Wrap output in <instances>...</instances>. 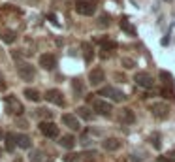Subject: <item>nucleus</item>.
<instances>
[{"instance_id": "obj_1", "label": "nucleus", "mask_w": 175, "mask_h": 162, "mask_svg": "<svg viewBox=\"0 0 175 162\" xmlns=\"http://www.w3.org/2000/svg\"><path fill=\"white\" fill-rule=\"evenodd\" d=\"M4 104H6V111L12 113V115H17V117H19V115H23V111H25L23 104H21L15 96H12V94L4 98Z\"/></svg>"}, {"instance_id": "obj_2", "label": "nucleus", "mask_w": 175, "mask_h": 162, "mask_svg": "<svg viewBox=\"0 0 175 162\" xmlns=\"http://www.w3.org/2000/svg\"><path fill=\"white\" fill-rule=\"evenodd\" d=\"M75 12L79 15H94L96 12V2L94 0H79L75 4Z\"/></svg>"}, {"instance_id": "obj_3", "label": "nucleus", "mask_w": 175, "mask_h": 162, "mask_svg": "<svg viewBox=\"0 0 175 162\" xmlns=\"http://www.w3.org/2000/svg\"><path fill=\"white\" fill-rule=\"evenodd\" d=\"M100 96H107L109 100H113V102H124L126 100V94L123 91H119L115 87H104L100 91Z\"/></svg>"}, {"instance_id": "obj_4", "label": "nucleus", "mask_w": 175, "mask_h": 162, "mask_svg": "<svg viewBox=\"0 0 175 162\" xmlns=\"http://www.w3.org/2000/svg\"><path fill=\"white\" fill-rule=\"evenodd\" d=\"M92 110H94L98 115L109 117V115H111V111H113V106L109 104L107 100H102V98H98V100H94V102H92Z\"/></svg>"}, {"instance_id": "obj_5", "label": "nucleus", "mask_w": 175, "mask_h": 162, "mask_svg": "<svg viewBox=\"0 0 175 162\" xmlns=\"http://www.w3.org/2000/svg\"><path fill=\"white\" fill-rule=\"evenodd\" d=\"M40 132L45 138L55 139V138H59V126L55 123H51V121H41L40 123Z\"/></svg>"}, {"instance_id": "obj_6", "label": "nucleus", "mask_w": 175, "mask_h": 162, "mask_svg": "<svg viewBox=\"0 0 175 162\" xmlns=\"http://www.w3.org/2000/svg\"><path fill=\"white\" fill-rule=\"evenodd\" d=\"M149 110H151V113L155 115V117L166 119L168 113H170V106L164 104V102H152V104H149Z\"/></svg>"}, {"instance_id": "obj_7", "label": "nucleus", "mask_w": 175, "mask_h": 162, "mask_svg": "<svg viewBox=\"0 0 175 162\" xmlns=\"http://www.w3.org/2000/svg\"><path fill=\"white\" fill-rule=\"evenodd\" d=\"M17 74L21 75V79H25V81H32V79H34V75H36L34 68H32V64H28V62L17 64Z\"/></svg>"}, {"instance_id": "obj_8", "label": "nucleus", "mask_w": 175, "mask_h": 162, "mask_svg": "<svg viewBox=\"0 0 175 162\" xmlns=\"http://www.w3.org/2000/svg\"><path fill=\"white\" fill-rule=\"evenodd\" d=\"M134 81L139 85L141 89H152V85H155L152 77H151L149 74H145V72H138V74L134 75Z\"/></svg>"}, {"instance_id": "obj_9", "label": "nucleus", "mask_w": 175, "mask_h": 162, "mask_svg": "<svg viewBox=\"0 0 175 162\" xmlns=\"http://www.w3.org/2000/svg\"><path fill=\"white\" fill-rule=\"evenodd\" d=\"M40 66L43 70H55L57 68V57L51 55V53H45V55L40 57Z\"/></svg>"}, {"instance_id": "obj_10", "label": "nucleus", "mask_w": 175, "mask_h": 162, "mask_svg": "<svg viewBox=\"0 0 175 162\" xmlns=\"http://www.w3.org/2000/svg\"><path fill=\"white\" fill-rule=\"evenodd\" d=\"M45 100L47 102H51V104H55V106H64L66 102H64V98H62V92L60 91H57V89H51V91H47L45 92Z\"/></svg>"}, {"instance_id": "obj_11", "label": "nucleus", "mask_w": 175, "mask_h": 162, "mask_svg": "<svg viewBox=\"0 0 175 162\" xmlns=\"http://www.w3.org/2000/svg\"><path fill=\"white\" fill-rule=\"evenodd\" d=\"M62 123L66 124L68 128H72V130H79V128H81V123H79L77 115H72V113H64L62 115Z\"/></svg>"}, {"instance_id": "obj_12", "label": "nucleus", "mask_w": 175, "mask_h": 162, "mask_svg": "<svg viewBox=\"0 0 175 162\" xmlns=\"http://www.w3.org/2000/svg\"><path fill=\"white\" fill-rule=\"evenodd\" d=\"M104 79H105V74H104V70H102V68H94V70H91V74H89V81H91L92 87L100 85Z\"/></svg>"}, {"instance_id": "obj_13", "label": "nucleus", "mask_w": 175, "mask_h": 162, "mask_svg": "<svg viewBox=\"0 0 175 162\" xmlns=\"http://www.w3.org/2000/svg\"><path fill=\"white\" fill-rule=\"evenodd\" d=\"M119 121H121L123 124H132V123H136V115H134L132 110L123 107V110L119 111Z\"/></svg>"}, {"instance_id": "obj_14", "label": "nucleus", "mask_w": 175, "mask_h": 162, "mask_svg": "<svg viewBox=\"0 0 175 162\" xmlns=\"http://www.w3.org/2000/svg\"><path fill=\"white\" fill-rule=\"evenodd\" d=\"M15 143H17L21 149H30V147H32V139H30L27 134H17V136H15Z\"/></svg>"}, {"instance_id": "obj_15", "label": "nucleus", "mask_w": 175, "mask_h": 162, "mask_svg": "<svg viewBox=\"0 0 175 162\" xmlns=\"http://www.w3.org/2000/svg\"><path fill=\"white\" fill-rule=\"evenodd\" d=\"M104 149L105 151H117L119 147H121V139H117V138H107V139H104Z\"/></svg>"}, {"instance_id": "obj_16", "label": "nucleus", "mask_w": 175, "mask_h": 162, "mask_svg": "<svg viewBox=\"0 0 175 162\" xmlns=\"http://www.w3.org/2000/svg\"><path fill=\"white\" fill-rule=\"evenodd\" d=\"M160 81L164 83V87H166V89L173 87V75L170 72H160Z\"/></svg>"}, {"instance_id": "obj_17", "label": "nucleus", "mask_w": 175, "mask_h": 162, "mask_svg": "<svg viewBox=\"0 0 175 162\" xmlns=\"http://www.w3.org/2000/svg\"><path fill=\"white\" fill-rule=\"evenodd\" d=\"M77 117H81V119H85V121H92V117H94V113L89 110V107H85V106H81V107H77Z\"/></svg>"}, {"instance_id": "obj_18", "label": "nucleus", "mask_w": 175, "mask_h": 162, "mask_svg": "<svg viewBox=\"0 0 175 162\" xmlns=\"http://www.w3.org/2000/svg\"><path fill=\"white\" fill-rule=\"evenodd\" d=\"M117 49V41H111V40H102V51H105L102 57H107L109 51H115Z\"/></svg>"}, {"instance_id": "obj_19", "label": "nucleus", "mask_w": 175, "mask_h": 162, "mask_svg": "<svg viewBox=\"0 0 175 162\" xmlns=\"http://www.w3.org/2000/svg\"><path fill=\"white\" fill-rule=\"evenodd\" d=\"M59 143H60L64 149H73V145H75V138L70 136V134H68V136H62Z\"/></svg>"}, {"instance_id": "obj_20", "label": "nucleus", "mask_w": 175, "mask_h": 162, "mask_svg": "<svg viewBox=\"0 0 175 162\" xmlns=\"http://www.w3.org/2000/svg\"><path fill=\"white\" fill-rule=\"evenodd\" d=\"M83 55H85V62H91L92 59H94V49H92V45L91 44H83Z\"/></svg>"}, {"instance_id": "obj_21", "label": "nucleus", "mask_w": 175, "mask_h": 162, "mask_svg": "<svg viewBox=\"0 0 175 162\" xmlns=\"http://www.w3.org/2000/svg\"><path fill=\"white\" fill-rule=\"evenodd\" d=\"M25 96H27V98L30 100V102H40V98H41V96H40V92L36 91V89H25Z\"/></svg>"}, {"instance_id": "obj_22", "label": "nucleus", "mask_w": 175, "mask_h": 162, "mask_svg": "<svg viewBox=\"0 0 175 162\" xmlns=\"http://www.w3.org/2000/svg\"><path fill=\"white\" fill-rule=\"evenodd\" d=\"M0 38H2V41H6V44H13L15 38H17V34H15L13 30H4L2 34H0Z\"/></svg>"}, {"instance_id": "obj_23", "label": "nucleus", "mask_w": 175, "mask_h": 162, "mask_svg": "<svg viewBox=\"0 0 175 162\" xmlns=\"http://www.w3.org/2000/svg\"><path fill=\"white\" fill-rule=\"evenodd\" d=\"M4 138H6V151H9V153H12V151L15 149V134H4Z\"/></svg>"}, {"instance_id": "obj_24", "label": "nucleus", "mask_w": 175, "mask_h": 162, "mask_svg": "<svg viewBox=\"0 0 175 162\" xmlns=\"http://www.w3.org/2000/svg\"><path fill=\"white\" fill-rule=\"evenodd\" d=\"M121 28L126 32V34H130V36H136V34H138V32H136V28H134L132 25H130L126 19H123V21H121Z\"/></svg>"}, {"instance_id": "obj_25", "label": "nucleus", "mask_w": 175, "mask_h": 162, "mask_svg": "<svg viewBox=\"0 0 175 162\" xmlns=\"http://www.w3.org/2000/svg\"><path fill=\"white\" fill-rule=\"evenodd\" d=\"M151 143H152V147H155V149H160L162 147V138H160L158 132H152L151 134Z\"/></svg>"}, {"instance_id": "obj_26", "label": "nucleus", "mask_w": 175, "mask_h": 162, "mask_svg": "<svg viewBox=\"0 0 175 162\" xmlns=\"http://www.w3.org/2000/svg\"><path fill=\"white\" fill-rule=\"evenodd\" d=\"M41 151H38V149H34V151H32V153L28 155V160L30 162H41Z\"/></svg>"}, {"instance_id": "obj_27", "label": "nucleus", "mask_w": 175, "mask_h": 162, "mask_svg": "<svg viewBox=\"0 0 175 162\" xmlns=\"http://www.w3.org/2000/svg\"><path fill=\"white\" fill-rule=\"evenodd\" d=\"M72 87H73V91H75V94H77V96L83 94V85H81L79 79H73V81H72Z\"/></svg>"}, {"instance_id": "obj_28", "label": "nucleus", "mask_w": 175, "mask_h": 162, "mask_svg": "<svg viewBox=\"0 0 175 162\" xmlns=\"http://www.w3.org/2000/svg\"><path fill=\"white\" fill-rule=\"evenodd\" d=\"M64 158V162H79L81 160V155H77V153H68L66 157H62Z\"/></svg>"}, {"instance_id": "obj_29", "label": "nucleus", "mask_w": 175, "mask_h": 162, "mask_svg": "<svg viewBox=\"0 0 175 162\" xmlns=\"http://www.w3.org/2000/svg\"><path fill=\"white\" fill-rule=\"evenodd\" d=\"M109 23H111V17H109L107 13L100 15V19H98V25H100V27H109Z\"/></svg>"}, {"instance_id": "obj_30", "label": "nucleus", "mask_w": 175, "mask_h": 162, "mask_svg": "<svg viewBox=\"0 0 175 162\" xmlns=\"http://www.w3.org/2000/svg\"><path fill=\"white\" fill-rule=\"evenodd\" d=\"M87 162H94V157H96V151H85V153L81 155Z\"/></svg>"}, {"instance_id": "obj_31", "label": "nucleus", "mask_w": 175, "mask_h": 162, "mask_svg": "<svg viewBox=\"0 0 175 162\" xmlns=\"http://www.w3.org/2000/svg\"><path fill=\"white\" fill-rule=\"evenodd\" d=\"M160 92L164 94V98H168V100H173V98H175V96H173V91H171V89H166V87H164Z\"/></svg>"}, {"instance_id": "obj_32", "label": "nucleus", "mask_w": 175, "mask_h": 162, "mask_svg": "<svg viewBox=\"0 0 175 162\" xmlns=\"http://www.w3.org/2000/svg\"><path fill=\"white\" fill-rule=\"evenodd\" d=\"M123 66H124V68H134V66H136V60H132V59H123Z\"/></svg>"}, {"instance_id": "obj_33", "label": "nucleus", "mask_w": 175, "mask_h": 162, "mask_svg": "<svg viewBox=\"0 0 175 162\" xmlns=\"http://www.w3.org/2000/svg\"><path fill=\"white\" fill-rule=\"evenodd\" d=\"M49 21H51V23H53L55 27H60V25H59V21H57V15H53V13H49Z\"/></svg>"}, {"instance_id": "obj_34", "label": "nucleus", "mask_w": 175, "mask_h": 162, "mask_svg": "<svg viewBox=\"0 0 175 162\" xmlns=\"http://www.w3.org/2000/svg\"><path fill=\"white\" fill-rule=\"evenodd\" d=\"M81 143H83V147H87V145H91V139L87 138V136H83V139H81Z\"/></svg>"}, {"instance_id": "obj_35", "label": "nucleus", "mask_w": 175, "mask_h": 162, "mask_svg": "<svg viewBox=\"0 0 175 162\" xmlns=\"http://www.w3.org/2000/svg\"><path fill=\"white\" fill-rule=\"evenodd\" d=\"M168 44H170V34H166L162 38V45H168Z\"/></svg>"}, {"instance_id": "obj_36", "label": "nucleus", "mask_w": 175, "mask_h": 162, "mask_svg": "<svg viewBox=\"0 0 175 162\" xmlns=\"http://www.w3.org/2000/svg\"><path fill=\"white\" fill-rule=\"evenodd\" d=\"M156 162H170V158H168V157H158Z\"/></svg>"}, {"instance_id": "obj_37", "label": "nucleus", "mask_w": 175, "mask_h": 162, "mask_svg": "<svg viewBox=\"0 0 175 162\" xmlns=\"http://www.w3.org/2000/svg\"><path fill=\"white\" fill-rule=\"evenodd\" d=\"M168 158H170V162H175V151H171V153L168 155Z\"/></svg>"}, {"instance_id": "obj_38", "label": "nucleus", "mask_w": 175, "mask_h": 162, "mask_svg": "<svg viewBox=\"0 0 175 162\" xmlns=\"http://www.w3.org/2000/svg\"><path fill=\"white\" fill-rule=\"evenodd\" d=\"M17 124H19V126H21V128H28V126H27V121H19V123H17Z\"/></svg>"}, {"instance_id": "obj_39", "label": "nucleus", "mask_w": 175, "mask_h": 162, "mask_svg": "<svg viewBox=\"0 0 175 162\" xmlns=\"http://www.w3.org/2000/svg\"><path fill=\"white\" fill-rule=\"evenodd\" d=\"M2 136H4V134H2V130H0V139H2Z\"/></svg>"}, {"instance_id": "obj_40", "label": "nucleus", "mask_w": 175, "mask_h": 162, "mask_svg": "<svg viewBox=\"0 0 175 162\" xmlns=\"http://www.w3.org/2000/svg\"><path fill=\"white\" fill-rule=\"evenodd\" d=\"M0 157H2V149H0Z\"/></svg>"}, {"instance_id": "obj_41", "label": "nucleus", "mask_w": 175, "mask_h": 162, "mask_svg": "<svg viewBox=\"0 0 175 162\" xmlns=\"http://www.w3.org/2000/svg\"><path fill=\"white\" fill-rule=\"evenodd\" d=\"M47 162H53V160H51V158H49V160H47Z\"/></svg>"}]
</instances>
